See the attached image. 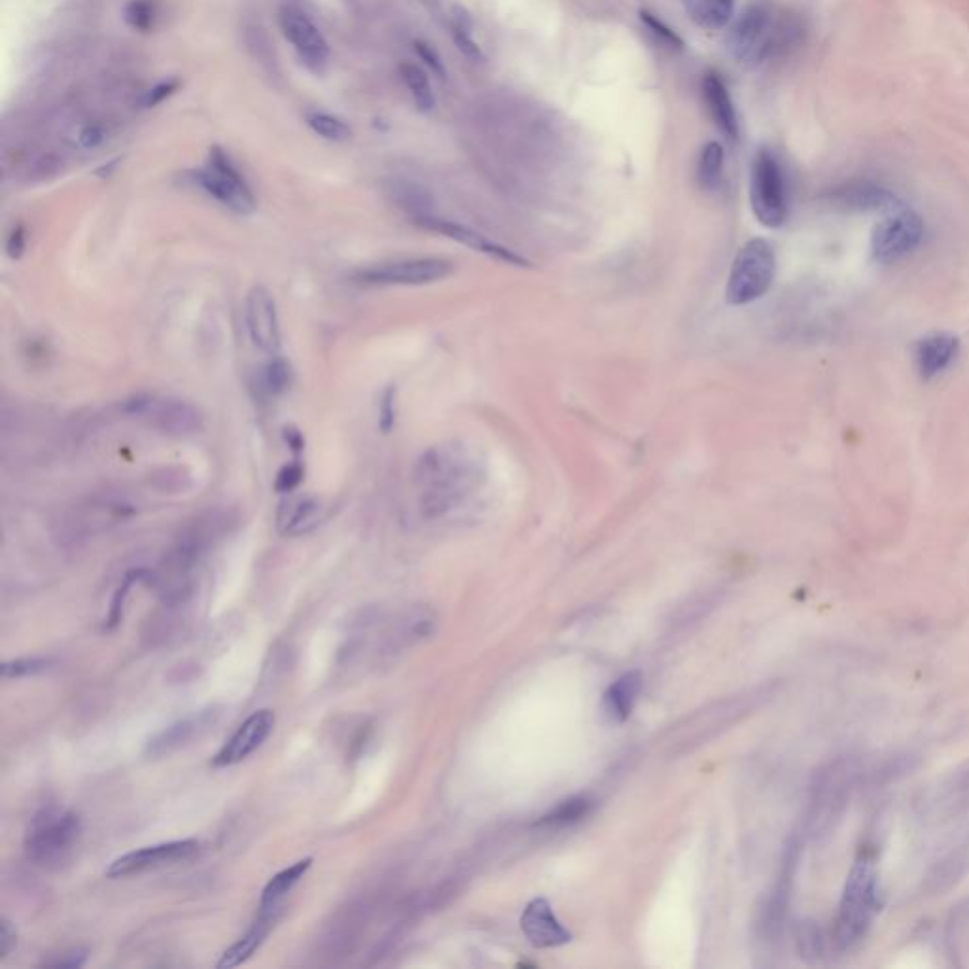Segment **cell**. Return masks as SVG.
<instances>
[{
	"mask_svg": "<svg viewBox=\"0 0 969 969\" xmlns=\"http://www.w3.org/2000/svg\"><path fill=\"white\" fill-rule=\"evenodd\" d=\"M485 470L476 453L464 443H443L430 447L415 466L419 487V508L424 517L438 519L476 493Z\"/></svg>",
	"mask_w": 969,
	"mask_h": 969,
	"instance_id": "1",
	"label": "cell"
},
{
	"mask_svg": "<svg viewBox=\"0 0 969 969\" xmlns=\"http://www.w3.org/2000/svg\"><path fill=\"white\" fill-rule=\"evenodd\" d=\"M230 523L228 511L211 510L197 515L180 530L158 572H150L148 576L165 602L177 604L188 597L197 564L203 561L218 540H222L230 529Z\"/></svg>",
	"mask_w": 969,
	"mask_h": 969,
	"instance_id": "2",
	"label": "cell"
},
{
	"mask_svg": "<svg viewBox=\"0 0 969 969\" xmlns=\"http://www.w3.org/2000/svg\"><path fill=\"white\" fill-rule=\"evenodd\" d=\"M801 36L799 21L776 12L775 6L756 0L740 14L725 38L727 52L748 67L761 65L765 59L786 52Z\"/></svg>",
	"mask_w": 969,
	"mask_h": 969,
	"instance_id": "3",
	"label": "cell"
},
{
	"mask_svg": "<svg viewBox=\"0 0 969 969\" xmlns=\"http://www.w3.org/2000/svg\"><path fill=\"white\" fill-rule=\"evenodd\" d=\"M879 913V879L875 860L862 854L854 864L835 920L833 939L839 951H850L869 932Z\"/></svg>",
	"mask_w": 969,
	"mask_h": 969,
	"instance_id": "4",
	"label": "cell"
},
{
	"mask_svg": "<svg viewBox=\"0 0 969 969\" xmlns=\"http://www.w3.org/2000/svg\"><path fill=\"white\" fill-rule=\"evenodd\" d=\"M82 837V820L67 809L48 807L36 812L25 833V856L29 862L57 869L71 860Z\"/></svg>",
	"mask_w": 969,
	"mask_h": 969,
	"instance_id": "5",
	"label": "cell"
},
{
	"mask_svg": "<svg viewBox=\"0 0 969 969\" xmlns=\"http://www.w3.org/2000/svg\"><path fill=\"white\" fill-rule=\"evenodd\" d=\"M775 250L765 239H752L740 248L731 264L725 300L729 305H746L765 296L775 279Z\"/></svg>",
	"mask_w": 969,
	"mask_h": 969,
	"instance_id": "6",
	"label": "cell"
},
{
	"mask_svg": "<svg viewBox=\"0 0 969 969\" xmlns=\"http://www.w3.org/2000/svg\"><path fill=\"white\" fill-rule=\"evenodd\" d=\"M137 513V508L122 494H91L65 511L61 532L67 540H84L93 534L112 529Z\"/></svg>",
	"mask_w": 969,
	"mask_h": 969,
	"instance_id": "7",
	"label": "cell"
},
{
	"mask_svg": "<svg viewBox=\"0 0 969 969\" xmlns=\"http://www.w3.org/2000/svg\"><path fill=\"white\" fill-rule=\"evenodd\" d=\"M750 203L754 216L765 228H780L788 218V188L782 165L775 154L761 150L752 165Z\"/></svg>",
	"mask_w": 969,
	"mask_h": 969,
	"instance_id": "8",
	"label": "cell"
},
{
	"mask_svg": "<svg viewBox=\"0 0 969 969\" xmlns=\"http://www.w3.org/2000/svg\"><path fill=\"white\" fill-rule=\"evenodd\" d=\"M122 411L131 417H141L159 432L175 438L194 436L203 430V415L190 402L178 398H158L150 394H137L127 398Z\"/></svg>",
	"mask_w": 969,
	"mask_h": 969,
	"instance_id": "9",
	"label": "cell"
},
{
	"mask_svg": "<svg viewBox=\"0 0 969 969\" xmlns=\"http://www.w3.org/2000/svg\"><path fill=\"white\" fill-rule=\"evenodd\" d=\"M195 182L226 209L237 214H250L256 209V199L247 178L235 167L230 156L214 146L203 169L195 173Z\"/></svg>",
	"mask_w": 969,
	"mask_h": 969,
	"instance_id": "10",
	"label": "cell"
},
{
	"mask_svg": "<svg viewBox=\"0 0 969 969\" xmlns=\"http://www.w3.org/2000/svg\"><path fill=\"white\" fill-rule=\"evenodd\" d=\"M453 273V265L440 258H415L388 264L370 265L358 269L354 279L364 284L381 286H423L447 279Z\"/></svg>",
	"mask_w": 969,
	"mask_h": 969,
	"instance_id": "11",
	"label": "cell"
},
{
	"mask_svg": "<svg viewBox=\"0 0 969 969\" xmlns=\"http://www.w3.org/2000/svg\"><path fill=\"white\" fill-rule=\"evenodd\" d=\"M922 235L924 226L917 212L909 209L892 212L873 231V256L882 264L898 262L920 245Z\"/></svg>",
	"mask_w": 969,
	"mask_h": 969,
	"instance_id": "12",
	"label": "cell"
},
{
	"mask_svg": "<svg viewBox=\"0 0 969 969\" xmlns=\"http://www.w3.org/2000/svg\"><path fill=\"white\" fill-rule=\"evenodd\" d=\"M197 854H199V843L194 839L146 846V848L127 852L124 856L116 858L112 864L108 865L106 877L124 879V877H131V875H141L146 871H154V869H161V867L188 862V860L195 858Z\"/></svg>",
	"mask_w": 969,
	"mask_h": 969,
	"instance_id": "13",
	"label": "cell"
},
{
	"mask_svg": "<svg viewBox=\"0 0 969 969\" xmlns=\"http://www.w3.org/2000/svg\"><path fill=\"white\" fill-rule=\"evenodd\" d=\"M281 29L288 42L294 46L301 63L315 74H322L328 67L330 48L317 25L294 6H284L279 14Z\"/></svg>",
	"mask_w": 969,
	"mask_h": 969,
	"instance_id": "14",
	"label": "cell"
},
{
	"mask_svg": "<svg viewBox=\"0 0 969 969\" xmlns=\"http://www.w3.org/2000/svg\"><path fill=\"white\" fill-rule=\"evenodd\" d=\"M245 322L250 341L265 354L279 353L281 349V328L277 303L271 292L264 286H254L248 292L245 303Z\"/></svg>",
	"mask_w": 969,
	"mask_h": 969,
	"instance_id": "15",
	"label": "cell"
},
{
	"mask_svg": "<svg viewBox=\"0 0 969 969\" xmlns=\"http://www.w3.org/2000/svg\"><path fill=\"white\" fill-rule=\"evenodd\" d=\"M275 729V714L271 710H258L248 716L245 722L237 727V731L212 758V767L224 769L237 765L254 754Z\"/></svg>",
	"mask_w": 969,
	"mask_h": 969,
	"instance_id": "16",
	"label": "cell"
},
{
	"mask_svg": "<svg viewBox=\"0 0 969 969\" xmlns=\"http://www.w3.org/2000/svg\"><path fill=\"white\" fill-rule=\"evenodd\" d=\"M415 224H419L423 230L434 231V233H440V235L447 237V239H453V241H457V243L464 245V247L474 248L476 252L487 254V256H491L494 260L517 265V267L529 265V262L523 256L515 254L510 248L502 247V245L494 243L491 239H487L485 235L470 230L468 226L457 224V222H451V220H445V218H438L434 214H426V216L415 218Z\"/></svg>",
	"mask_w": 969,
	"mask_h": 969,
	"instance_id": "17",
	"label": "cell"
},
{
	"mask_svg": "<svg viewBox=\"0 0 969 969\" xmlns=\"http://www.w3.org/2000/svg\"><path fill=\"white\" fill-rule=\"evenodd\" d=\"M521 930L529 939L530 945L538 949L561 947L572 939L570 932L553 915L551 905L542 898L532 899L527 905L521 917Z\"/></svg>",
	"mask_w": 969,
	"mask_h": 969,
	"instance_id": "18",
	"label": "cell"
},
{
	"mask_svg": "<svg viewBox=\"0 0 969 969\" xmlns=\"http://www.w3.org/2000/svg\"><path fill=\"white\" fill-rule=\"evenodd\" d=\"M284 907H260V913L252 926L248 928L247 934L243 935L235 945H231L228 951L222 954V958L216 962L218 969H231L241 966L247 962L248 958L262 947L265 937L271 934L275 924L282 917Z\"/></svg>",
	"mask_w": 969,
	"mask_h": 969,
	"instance_id": "19",
	"label": "cell"
},
{
	"mask_svg": "<svg viewBox=\"0 0 969 969\" xmlns=\"http://www.w3.org/2000/svg\"><path fill=\"white\" fill-rule=\"evenodd\" d=\"M703 97H705L708 114L712 118L718 131L727 141H739V118L737 110L731 101V95L725 88L722 78L714 72H708L703 78Z\"/></svg>",
	"mask_w": 969,
	"mask_h": 969,
	"instance_id": "20",
	"label": "cell"
},
{
	"mask_svg": "<svg viewBox=\"0 0 969 969\" xmlns=\"http://www.w3.org/2000/svg\"><path fill=\"white\" fill-rule=\"evenodd\" d=\"M758 695H748V697H735L729 701H723L716 710H706L688 720L689 735L682 737L684 744H691V740H706L712 733H718L723 725H729L737 716L746 714L754 703Z\"/></svg>",
	"mask_w": 969,
	"mask_h": 969,
	"instance_id": "21",
	"label": "cell"
},
{
	"mask_svg": "<svg viewBox=\"0 0 969 969\" xmlns=\"http://www.w3.org/2000/svg\"><path fill=\"white\" fill-rule=\"evenodd\" d=\"M960 349L958 337L951 334H932L918 341L915 349L917 370L924 379H934L947 370Z\"/></svg>",
	"mask_w": 969,
	"mask_h": 969,
	"instance_id": "22",
	"label": "cell"
},
{
	"mask_svg": "<svg viewBox=\"0 0 969 969\" xmlns=\"http://www.w3.org/2000/svg\"><path fill=\"white\" fill-rule=\"evenodd\" d=\"M324 508L315 498H288L277 510V529L284 536H301L317 529Z\"/></svg>",
	"mask_w": 969,
	"mask_h": 969,
	"instance_id": "23",
	"label": "cell"
},
{
	"mask_svg": "<svg viewBox=\"0 0 969 969\" xmlns=\"http://www.w3.org/2000/svg\"><path fill=\"white\" fill-rule=\"evenodd\" d=\"M642 689V676L638 672H629L616 680L604 695V710L614 722H625L633 708L636 699Z\"/></svg>",
	"mask_w": 969,
	"mask_h": 969,
	"instance_id": "24",
	"label": "cell"
},
{
	"mask_svg": "<svg viewBox=\"0 0 969 969\" xmlns=\"http://www.w3.org/2000/svg\"><path fill=\"white\" fill-rule=\"evenodd\" d=\"M209 722H211V714L205 712V714H197V716L175 723V725L167 727L163 733H159L156 739L150 740L148 752L152 756L169 754V752L180 748L182 744H186L188 740L194 739L195 733L199 729H203L205 725H209Z\"/></svg>",
	"mask_w": 969,
	"mask_h": 969,
	"instance_id": "25",
	"label": "cell"
},
{
	"mask_svg": "<svg viewBox=\"0 0 969 969\" xmlns=\"http://www.w3.org/2000/svg\"><path fill=\"white\" fill-rule=\"evenodd\" d=\"M311 865H313V858H305V860H300V862L282 869L281 873H277L271 881L265 884L262 898H260V907H284V899L294 890V886L305 877V873L311 869Z\"/></svg>",
	"mask_w": 969,
	"mask_h": 969,
	"instance_id": "26",
	"label": "cell"
},
{
	"mask_svg": "<svg viewBox=\"0 0 969 969\" xmlns=\"http://www.w3.org/2000/svg\"><path fill=\"white\" fill-rule=\"evenodd\" d=\"M472 29H474V23H472L468 10L462 8V6H455L453 12H451L453 42L466 59H470L472 63H483L485 55L481 52V48L477 46V42L472 36Z\"/></svg>",
	"mask_w": 969,
	"mask_h": 969,
	"instance_id": "27",
	"label": "cell"
},
{
	"mask_svg": "<svg viewBox=\"0 0 969 969\" xmlns=\"http://www.w3.org/2000/svg\"><path fill=\"white\" fill-rule=\"evenodd\" d=\"M400 74H402L417 108L421 112H430L436 106V97H434V91H432L426 72L415 63H402Z\"/></svg>",
	"mask_w": 969,
	"mask_h": 969,
	"instance_id": "28",
	"label": "cell"
},
{
	"mask_svg": "<svg viewBox=\"0 0 969 969\" xmlns=\"http://www.w3.org/2000/svg\"><path fill=\"white\" fill-rule=\"evenodd\" d=\"M723 161H725V154L720 142L710 141L705 144L697 163V180L705 190H714L720 184Z\"/></svg>",
	"mask_w": 969,
	"mask_h": 969,
	"instance_id": "29",
	"label": "cell"
},
{
	"mask_svg": "<svg viewBox=\"0 0 969 969\" xmlns=\"http://www.w3.org/2000/svg\"><path fill=\"white\" fill-rule=\"evenodd\" d=\"M591 807H593V803L587 797H572V799H566L559 807H555L553 811L546 814L540 822H536V826L563 828V826L576 824V822H580L582 818H585L591 812Z\"/></svg>",
	"mask_w": 969,
	"mask_h": 969,
	"instance_id": "30",
	"label": "cell"
},
{
	"mask_svg": "<svg viewBox=\"0 0 969 969\" xmlns=\"http://www.w3.org/2000/svg\"><path fill=\"white\" fill-rule=\"evenodd\" d=\"M735 0H697L693 18L705 29H723L733 16Z\"/></svg>",
	"mask_w": 969,
	"mask_h": 969,
	"instance_id": "31",
	"label": "cell"
},
{
	"mask_svg": "<svg viewBox=\"0 0 969 969\" xmlns=\"http://www.w3.org/2000/svg\"><path fill=\"white\" fill-rule=\"evenodd\" d=\"M305 124L309 125L318 137L326 139V141L332 142H343L349 141L353 131L351 127L345 124L341 118L337 116H332V114H326V112H307L305 114Z\"/></svg>",
	"mask_w": 969,
	"mask_h": 969,
	"instance_id": "32",
	"label": "cell"
},
{
	"mask_svg": "<svg viewBox=\"0 0 969 969\" xmlns=\"http://www.w3.org/2000/svg\"><path fill=\"white\" fill-rule=\"evenodd\" d=\"M260 388L265 394L269 396H277V394H282L286 388L290 387L292 383V370L288 366L286 360L279 358L277 354L265 364L262 371H260Z\"/></svg>",
	"mask_w": 969,
	"mask_h": 969,
	"instance_id": "33",
	"label": "cell"
},
{
	"mask_svg": "<svg viewBox=\"0 0 969 969\" xmlns=\"http://www.w3.org/2000/svg\"><path fill=\"white\" fill-rule=\"evenodd\" d=\"M638 18L642 21V25L646 27V31L663 46L667 48L670 52H682L686 48V42L684 38L678 35L676 31H672L669 25L663 21V19L657 18L652 12L648 10H640L638 12Z\"/></svg>",
	"mask_w": 969,
	"mask_h": 969,
	"instance_id": "34",
	"label": "cell"
},
{
	"mask_svg": "<svg viewBox=\"0 0 969 969\" xmlns=\"http://www.w3.org/2000/svg\"><path fill=\"white\" fill-rule=\"evenodd\" d=\"M124 18L129 27H133L135 31L146 33V31L154 29L158 10H156V4L152 0H131L125 6Z\"/></svg>",
	"mask_w": 969,
	"mask_h": 969,
	"instance_id": "35",
	"label": "cell"
},
{
	"mask_svg": "<svg viewBox=\"0 0 969 969\" xmlns=\"http://www.w3.org/2000/svg\"><path fill=\"white\" fill-rule=\"evenodd\" d=\"M839 199H841V203L846 205V207L869 209V207H881V205H884L890 199V195L886 194L881 188L858 186V188H850V190L841 192Z\"/></svg>",
	"mask_w": 969,
	"mask_h": 969,
	"instance_id": "36",
	"label": "cell"
},
{
	"mask_svg": "<svg viewBox=\"0 0 969 969\" xmlns=\"http://www.w3.org/2000/svg\"><path fill=\"white\" fill-rule=\"evenodd\" d=\"M146 576V570H135L131 574L125 576L124 583L120 585V589L116 591L114 599H112V606H110V616H108V623H106V629H114L120 621H122V612H124L125 599L129 595V589L133 587V583L139 582Z\"/></svg>",
	"mask_w": 969,
	"mask_h": 969,
	"instance_id": "37",
	"label": "cell"
},
{
	"mask_svg": "<svg viewBox=\"0 0 969 969\" xmlns=\"http://www.w3.org/2000/svg\"><path fill=\"white\" fill-rule=\"evenodd\" d=\"M48 665H50L48 659L25 657V659L6 661L0 670H2V678H21V676L38 674V672L48 669Z\"/></svg>",
	"mask_w": 969,
	"mask_h": 969,
	"instance_id": "38",
	"label": "cell"
},
{
	"mask_svg": "<svg viewBox=\"0 0 969 969\" xmlns=\"http://www.w3.org/2000/svg\"><path fill=\"white\" fill-rule=\"evenodd\" d=\"M303 466L300 462H290L282 466L279 474L275 477V491L282 494L294 493L303 481Z\"/></svg>",
	"mask_w": 969,
	"mask_h": 969,
	"instance_id": "39",
	"label": "cell"
},
{
	"mask_svg": "<svg viewBox=\"0 0 969 969\" xmlns=\"http://www.w3.org/2000/svg\"><path fill=\"white\" fill-rule=\"evenodd\" d=\"M396 387L385 388L379 402V428L383 434H390L396 424Z\"/></svg>",
	"mask_w": 969,
	"mask_h": 969,
	"instance_id": "40",
	"label": "cell"
},
{
	"mask_svg": "<svg viewBox=\"0 0 969 969\" xmlns=\"http://www.w3.org/2000/svg\"><path fill=\"white\" fill-rule=\"evenodd\" d=\"M415 52H417V55L423 59L424 65H426L430 71L434 72V74H438L440 78L445 76V67H443V61H441L440 53L436 52V50H434L430 44L417 40V42H415Z\"/></svg>",
	"mask_w": 969,
	"mask_h": 969,
	"instance_id": "41",
	"label": "cell"
},
{
	"mask_svg": "<svg viewBox=\"0 0 969 969\" xmlns=\"http://www.w3.org/2000/svg\"><path fill=\"white\" fill-rule=\"evenodd\" d=\"M178 86H180V84H178V80H167V82H161V84H158L156 88L146 91V95H144V99H142V105L150 108V106H156L159 105V103H163L167 97H171V95L177 91Z\"/></svg>",
	"mask_w": 969,
	"mask_h": 969,
	"instance_id": "42",
	"label": "cell"
},
{
	"mask_svg": "<svg viewBox=\"0 0 969 969\" xmlns=\"http://www.w3.org/2000/svg\"><path fill=\"white\" fill-rule=\"evenodd\" d=\"M18 945V932L8 918L0 920V958H6Z\"/></svg>",
	"mask_w": 969,
	"mask_h": 969,
	"instance_id": "43",
	"label": "cell"
},
{
	"mask_svg": "<svg viewBox=\"0 0 969 969\" xmlns=\"http://www.w3.org/2000/svg\"><path fill=\"white\" fill-rule=\"evenodd\" d=\"M86 958H88V954L84 951L65 952L61 958L46 962V966H50V968H82L86 964Z\"/></svg>",
	"mask_w": 969,
	"mask_h": 969,
	"instance_id": "44",
	"label": "cell"
},
{
	"mask_svg": "<svg viewBox=\"0 0 969 969\" xmlns=\"http://www.w3.org/2000/svg\"><path fill=\"white\" fill-rule=\"evenodd\" d=\"M25 245H27V237H25V230L21 226H16L14 230L10 231L8 235V241H6V250H8V256L10 258H19L25 250Z\"/></svg>",
	"mask_w": 969,
	"mask_h": 969,
	"instance_id": "45",
	"label": "cell"
},
{
	"mask_svg": "<svg viewBox=\"0 0 969 969\" xmlns=\"http://www.w3.org/2000/svg\"><path fill=\"white\" fill-rule=\"evenodd\" d=\"M105 141V133L103 129H99L97 125H88L82 133H80V142L84 148H95L99 146L101 142Z\"/></svg>",
	"mask_w": 969,
	"mask_h": 969,
	"instance_id": "46",
	"label": "cell"
},
{
	"mask_svg": "<svg viewBox=\"0 0 969 969\" xmlns=\"http://www.w3.org/2000/svg\"><path fill=\"white\" fill-rule=\"evenodd\" d=\"M284 440H286V443L290 445V449H292L294 453H300V451H303V443H305V441H303V436H301L298 430H294V428H284Z\"/></svg>",
	"mask_w": 969,
	"mask_h": 969,
	"instance_id": "47",
	"label": "cell"
},
{
	"mask_svg": "<svg viewBox=\"0 0 969 969\" xmlns=\"http://www.w3.org/2000/svg\"><path fill=\"white\" fill-rule=\"evenodd\" d=\"M695 2H697V0H682V4L686 6V10H688V12H693V8H695Z\"/></svg>",
	"mask_w": 969,
	"mask_h": 969,
	"instance_id": "48",
	"label": "cell"
}]
</instances>
